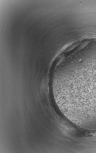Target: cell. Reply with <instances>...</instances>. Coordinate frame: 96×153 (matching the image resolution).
<instances>
[{"instance_id":"1","label":"cell","mask_w":96,"mask_h":153,"mask_svg":"<svg viewBox=\"0 0 96 153\" xmlns=\"http://www.w3.org/2000/svg\"><path fill=\"white\" fill-rule=\"evenodd\" d=\"M55 82L61 109L75 116L96 117V54L68 61L57 69Z\"/></svg>"}]
</instances>
